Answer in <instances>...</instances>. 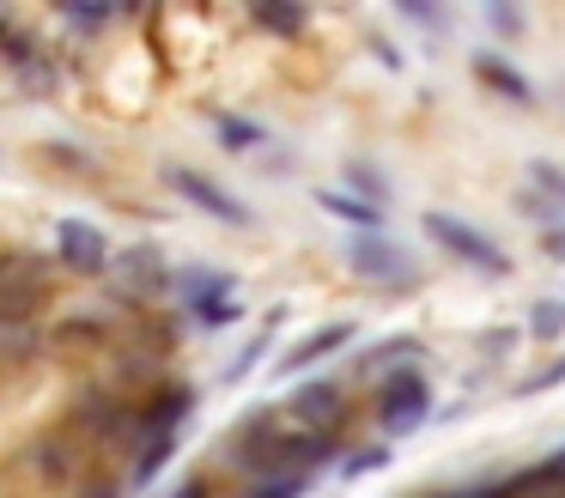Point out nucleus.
I'll return each mask as SVG.
<instances>
[{"label":"nucleus","instance_id":"obj_1","mask_svg":"<svg viewBox=\"0 0 565 498\" xmlns=\"http://www.w3.org/2000/svg\"><path fill=\"white\" fill-rule=\"evenodd\" d=\"M419 225H426V237L438 243L444 255H456V262L480 267L487 279H504V274H511V255H504L480 225H468V219H456V213H444V206H431V213L419 219Z\"/></svg>","mask_w":565,"mask_h":498},{"label":"nucleus","instance_id":"obj_19","mask_svg":"<svg viewBox=\"0 0 565 498\" xmlns=\"http://www.w3.org/2000/svg\"><path fill=\"white\" fill-rule=\"evenodd\" d=\"M383 462H390V449H359V456H347V474H365V468H383Z\"/></svg>","mask_w":565,"mask_h":498},{"label":"nucleus","instance_id":"obj_11","mask_svg":"<svg viewBox=\"0 0 565 498\" xmlns=\"http://www.w3.org/2000/svg\"><path fill=\"white\" fill-rule=\"evenodd\" d=\"M475 80H487L492 92H499V97H511V104H529V97H535V92H529V80H523V73H516L511 61H499V55H475Z\"/></svg>","mask_w":565,"mask_h":498},{"label":"nucleus","instance_id":"obj_13","mask_svg":"<svg viewBox=\"0 0 565 498\" xmlns=\"http://www.w3.org/2000/svg\"><path fill=\"white\" fill-rule=\"evenodd\" d=\"M565 335V298H541L529 310V340H559Z\"/></svg>","mask_w":565,"mask_h":498},{"label":"nucleus","instance_id":"obj_17","mask_svg":"<svg viewBox=\"0 0 565 498\" xmlns=\"http://www.w3.org/2000/svg\"><path fill=\"white\" fill-rule=\"evenodd\" d=\"M407 352H414V335H395L390 347H377V352H365V371H395V359H407Z\"/></svg>","mask_w":565,"mask_h":498},{"label":"nucleus","instance_id":"obj_24","mask_svg":"<svg viewBox=\"0 0 565 498\" xmlns=\"http://www.w3.org/2000/svg\"><path fill=\"white\" fill-rule=\"evenodd\" d=\"M426 498H456V492H426Z\"/></svg>","mask_w":565,"mask_h":498},{"label":"nucleus","instance_id":"obj_20","mask_svg":"<svg viewBox=\"0 0 565 498\" xmlns=\"http://www.w3.org/2000/svg\"><path fill=\"white\" fill-rule=\"evenodd\" d=\"M67 19H74V24H86V31H92V24L116 19V7H67Z\"/></svg>","mask_w":565,"mask_h":498},{"label":"nucleus","instance_id":"obj_2","mask_svg":"<svg viewBox=\"0 0 565 498\" xmlns=\"http://www.w3.org/2000/svg\"><path fill=\"white\" fill-rule=\"evenodd\" d=\"M431 420V377L414 371V364H395L383 371V389H377V425L390 437H407Z\"/></svg>","mask_w":565,"mask_h":498},{"label":"nucleus","instance_id":"obj_18","mask_svg":"<svg viewBox=\"0 0 565 498\" xmlns=\"http://www.w3.org/2000/svg\"><path fill=\"white\" fill-rule=\"evenodd\" d=\"M553 383H565V352H559V359H553L547 364V371H535V377H529V383L523 389H516V395H547V389Z\"/></svg>","mask_w":565,"mask_h":498},{"label":"nucleus","instance_id":"obj_7","mask_svg":"<svg viewBox=\"0 0 565 498\" xmlns=\"http://www.w3.org/2000/svg\"><path fill=\"white\" fill-rule=\"evenodd\" d=\"M55 255H62L74 274H104V267H110V237H104L92 219H62V225H55Z\"/></svg>","mask_w":565,"mask_h":498},{"label":"nucleus","instance_id":"obj_23","mask_svg":"<svg viewBox=\"0 0 565 498\" xmlns=\"http://www.w3.org/2000/svg\"><path fill=\"white\" fill-rule=\"evenodd\" d=\"M171 498H213V492H207V480H183Z\"/></svg>","mask_w":565,"mask_h":498},{"label":"nucleus","instance_id":"obj_10","mask_svg":"<svg viewBox=\"0 0 565 498\" xmlns=\"http://www.w3.org/2000/svg\"><path fill=\"white\" fill-rule=\"evenodd\" d=\"M504 498H565V462H541V468L504 480Z\"/></svg>","mask_w":565,"mask_h":498},{"label":"nucleus","instance_id":"obj_4","mask_svg":"<svg viewBox=\"0 0 565 498\" xmlns=\"http://www.w3.org/2000/svg\"><path fill=\"white\" fill-rule=\"evenodd\" d=\"M177 286H183V304L195 310L201 328H225L237 316V279L220 267H189V274H177Z\"/></svg>","mask_w":565,"mask_h":498},{"label":"nucleus","instance_id":"obj_5","mask_svg":"<svg viewBox=\"0 0 565 498\" xmlns=\"http://www.w3.org/2000/svg\"><path fill=\"white\" fill-rule=\"evenodd\" d=\"M164 182H171V189L183 194L189 206H201V213H213L220 225H249V206L237 201L232 189H220L213 177H201V170H189V165H171V170H164Z\"/></svg>","mask_w":565,"mask_h":498},{"label":"nucleus","instance_id":"obj_6","mask_svg":"<svg viewBox=\"0 0 565 498\" xmlns=\"http://www.w3.org/2000/svg\"><path fill=\"white\" fill-rule=\"evenodd\" d=\"M286 413H292V420H305L310 437H329L334 425H341V413H347V389L329 383V377H310L305 389H292Z\"/></svg>","mask_w":565,"mask_h":498},{"label":"nucleus","instance_id":"obj_14","mask_svg":"<svg viewBox=\"0 0 565 498\" xmlns=\"http://www.w3.org/2000/svg\"><path fill=\"white\" fill-rule=\"evenodd\" d=\"M31 322H19V316H0V359H25L31 352Z\"/></svg>","mask_w":565,"mask_h":498},{"label":"nucleus","instance_id":"obj_22","mask_svg":"<svg viewBox=\"0 0 565 498\" xmlns=\"http://www.w3.org/2000/svg\"><path fill=\"white\" fill-rule=\"evenodd\" d=\"M456 498H504V480H492V486H468V492H456Z\"/></svg>","mask_w":565,"mask_h":498},{"label":"nucleus","instance_id":"obj_25","mask_svg":"<svg viewBox=\"0 0 565 498\" xmlns=\"http://www.w3.org/2000/svg\"><path fill=\"white\" fill-rule=\"evenodd\" d=\"M553 462H565V449H559V456H553Z\"/></svg>","mask_w":565,"mask_h":498},{"label":"nucleus","instance_id":"obj_16","mask_svg":"<svg viewBox=\"0 0 565 498\" xmlns=\"http://www.w3.org/2000/svg\"><path fill=\"white\" fill-rule=\"evenodd\" d=\"M310 474H274V480H256V492L249 498H305Z\"/></svg>","mask_w":565,"mask_h":498},{"label":"nucleus","instance_id":"obj_21","mask_svg":"<svg viewBox=\"0 0 565 498\" xmlns=\"http://www.w3.org/2000/svg\"><path fill=\"white\" fill-rule=\"evenodd\" d=\"M541 250H547L553 262H565V219H559V225H547V231H541Z\"/></svg>","mask_w":565,"mask_h":498},{"label":"nucleus","instance_id":"obj_15","mask_svg":"<svg viewBox=\"0 0 565 498\" xmlns=\"http://www.w3.org/2000/svg\"><path fill=\"white\" fill-rule=\"evenodd\" d=\"M213 128H220V140L232 146V152H249V146H262V128H256V121H237V116H213Z\"/></svg>","mask_w":565,"mask_h":498},{"label":"nucleus","instance_id":"obj_12","mask_svg":"<svg viewBox=\"0 0 565 498\" xmlns=\"http://www.w3.org/2000/svg\"><path fill=\"white\" fill-rule=\"evenodd\" d=\"M249 19H256L262 31H274V36H298V31H305V7H268V0H262V7H249Z\"/></svg>","mask_w":565,"mask_h":498},{"label":"nucleus","instance_id":"obj_8","mask_svg":"<svg viewBox=\"0 0 565 498\" xmlns=\"http://www.w3.org/2000/svg\"><path fill=\"white\" fill-rule=\"evenodd\" d=\"M353 335H359L353 322H322L317 335H305V340H298V347H292V352H286V359H280V377H298V371H310V364H317V359H329V352H341V347H347V340H353Z\"/></svg>","mask_w":565,"mask_h":498},{"label":"nucleus","instance_id":"obj_9","mask_svg":"<svg viewBox=\"0 0 565 498\" xmlns=\"http://www.w3.org/2000/svg\"><path fill=\"white\" fill-rule=\"evenodd\" d=\"M317 206H322V213H334V219H347V225H359V231H377L383 225V206L359 201V194H347V189H317Z\"/></svg>","mask_w":565,"mask_h":498},{"label":"nucleus","instance_id":"obj_3","mask_svg":"<svg viewBox=\"0 0 565 498\" xmlns=\"http://www.w3.org/2000/svg\"><path fill=\"white\" fill-rule=\"evenodd\" d=\"M347 267H353L359 279H371V286H383V292L419 286V262L402 250V243L377 237V231H359V237L347 243Z\"/></svg>","mask_w":565,"mask_h":498}]
</instances>
